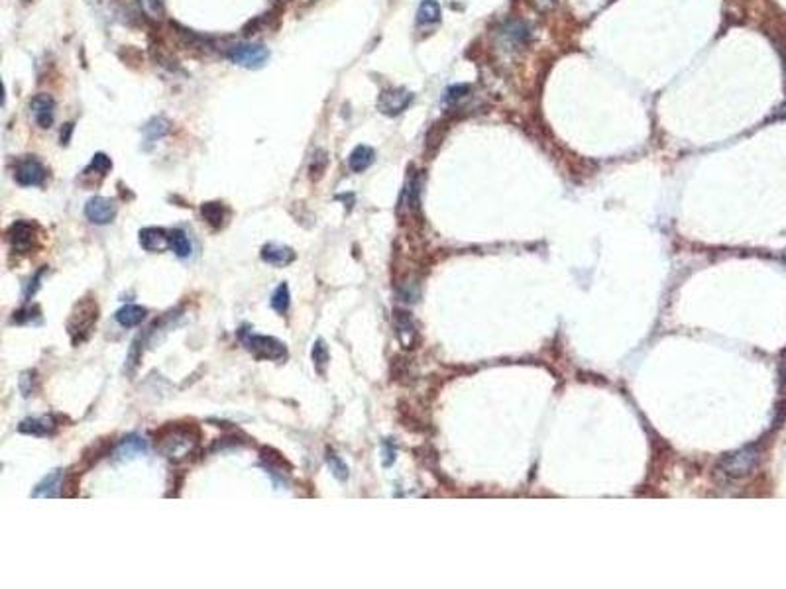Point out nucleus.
Returning a JSON list of instances; mask_svg holds the SVG:
<instances>
[{
  "label": "nucleus",
  "mask_w": 786,
  "mask_h": 589,
  "mask_svg": "<svg viewBox=\"0 0 786 589\" xmlns=\"http://www.w3.org/2000/svg\"><path fill=\"white\" fill-rule=\"evenodd\" d=\"M156 436V446H160L161 452L169 460H183L191 454V448L201 438V430L197 425H181V423H169L160 430L154 432Z\"/></svg>",
  "instance_id": "f257e3e1"
},
{
  "label": "nucleus",
  "mask_w": 786,
  "mask_h": 589,
  "mask_svg": "<svg viewBox=\"0 0 786 589\" xmlns=\"http://www.w3.org/2000/svg\"><path fill=\"white\" fill-rule=\"evenodd\" d=\"M99 316H101V309L93 297L79 299V303L73 307L71 316L67 321V334L73 346H81L83 342L91 338L95 326L99 323Z\"/></svg>",
  "instance_id": "f03ea898"
},
{
  "label": "nucleus",
  "mask_w": 786,
  "mask_h": 589,
  "mask_svg": "<svg viewBox=\"0 0 786 589\" xmlns=\"http://www.w3.org/2000/svg\"><path fill=\"white\" fill-rule=\"evenodd\" d=\"M240 340L246 346V350L256 360H270V362H281L287 358V348L281 340L274 336H262V334H252L246 330H240Z\"/></svg>",
  "instance_id": "7ed1b4c3"
},
{
  "label": "nucleus",
  "mask_w": 786,
  "mask_h": 589,
  "mask_svg": "<svg viewBox=\"0 0 786 589\" xmlns=\"http://www.w3.org/2000/svg\"><path fill=\"white\" fill-rule=\"evenodd\" d=\"M759 462V450L755 446H745L737 452H731L728 456L722 458L717 473L724 475L726 479H741L749 475Z\"/></svg>",
  "instance_id": "20e7f679"
},
{
  "label": "nucleus",
  "mask_w": 786,
  "mask_h": 589,
  "mask_svg": "<svg viewBox=\"0 0 786 589\" xmlns=\"http://www.w3.org/2000/svg\"><path fill=\"white\" fill-rule=\"evenodd\" d=\"M6 240L12 246L16 253H28L36 246L38 240V226L29 221H16L6 230Z\"/></svg>",
  "instance_id": "39448f33"
},
{
  "label": "nucleus",
  "mask_w": 786,
  "mask_h": 589,
  "mask_svg": "<svg viewBox=\"0 0 786 589\" xmlns=\"http://www.w3.org/2000/svg\"><path fill=\"white\" fill-rule=\"evenodd\" d=\"M226 55L230 58L233 63L240 65V67L258 69L270 59V51L262 44H238L233 45Z\"/></svg>",
  "instance_id": "423d86ee"
},
{
  "label": "nucleus",
  "mask_w": 786,
  "mask_h": 589,
  "mask_svg": "<svg viewBox=\"0 0 786 589\" xmlns=\"http://www.w3.org/2000/svg\"><path fill=\"white\" fill-rule=\"evenodd\" d=\"M47 177V169L36 155H26L18 160L14 167V179L22 187H40Z\"/></svg>",
  "instance_id": "0eeeda50"
},
{
  "label": "nucleus",
  "mask_w": 786,
  "mask_h": 589,
  "mask_svg": "<svg viewBox=\"0 0 786 589\" xmlns=\"http://www.w3.org/2000/svg\"><path fill=\"white\" fill-rule=\"evenodd\" d=\"M413 103V92L403 87L385 88L381 90L378 99V110L385 116H397L401 114L409 104Z\"/></svg>",
  "instance_id": "6e6552de"
},
{
  "label": "nucleus",
  "mask_w": 786,
  "mask_h": 589,
  "mask_svg": "<svg viewBox=\"0 0 786 589\" xmlns=\"http://www.w3.org/2000/svg\"><path fill=\"white\" fill-rule=\"evenodd\" d=\"M260 458H262L263 468L274 477V481L287 486V473L293 470L291 462H287V458L272 446H263L260 450Z\"/></svg>",
  "instance_id": "1a4fd4ad"
},
{
  "label": "nucleus",
  "mask_w": 786,
  "mask_h": 589,
  "mask_svg": "<svg viewBox=\"0 0 786 589\" xmlns=\"http://www.w3.org/2000/svg\"><path fill=\"white\" fill-rule=\"evenodd\" d=\"M118 205L115 199H106V197H93L88 199L87 205H85V216L93 224H110V222L117 218Z\"/></svg>",
  "instance_id": "9d476101"
},
{
  "label": "nucleus",
  "mask_w": 786,
  "mask_h": 589,
  "mask_svg": "<svg viewBox=\"0 0 786 589\" xmlns=\"http://www.w3.org/2000/svg\"><path fill=\"white\" fill-rule=\"evenodd\" d=\"M29 110L40 128H51L56 118V101L49 95H36L29 103Z\"/></svg>",
  "instance_id": "9b49d317"
},
{
  "label": "nucleus",
  "mask_w": 786,
  "mask_h": 589,
  "mask_svg": "<svg viewBox=\"0 0 786 589\" xmlns=\"http://www.w3.org/2000/svg\"><path fill=\"white\" fill-rule=\"evenodd\" d=\"M147 452V442L138 436V434H128L124 436L122 440L118 442L117 450H115V460L117 462H128L134 458L142 456Z\"/></svg>",
  "instance_id": "f8f14e48"
},
{
  "label": "nucleus",
  "mask_w": 786,
  "mask_h": 589,
  "mask_svg": "<svg viewBox=\"0 0 786 589\" xmlns=\"http://www.w3.org/2000/svg\"><path fill=\"white\" fill-rule=\"evenodd\" d=\"M18 430L22 434H34V436H53L58 430V421L53 416H36V418H26L18 425Z\"/></svg>",
  "instance_id": "ddd939ff"
},
{
  "label": "nucleus",
  "mask_w": 786,
  "mask_h": 589,
  "mask_svg": "<svg viewBox=\"0 0 786 589\" xmlns=\"http://www.w3.org/2000/svg\"><path fill=\"white\" fill-rule=\"evenodd\" d=\"M140 246L146 251H152V253L163 251L169 246V232H165L163 228H156V226L142 228L140 230Z\"/></svg>",
  "instance_id": "4468645a"
},
{
  "label": "nucleus",
  "mask_w": 786,
  "mask_h": 589,
  "mask_svg": "<svg viewBox=\"0 0 786 589\" xmlns=\"http://www.w3.org/2000/svg\"><path fill=\"white\" fill-rule=\"evenodd\" d=\"M262 260L265 264L277 265V267H285L295 262V251L289 246H281V244H265L260 251Z\"/></svg>",
  "instance_id": "2eb2a0df"
},
{
  "label": "nucleus",
  "mask_w": 786,
  "mask_h": 589,
  "mask_svg": "<svg viewBox=\"0 0 786 589\" xmlns=\"http://www.w3.org/2000/svg\"><path fill=\"white\" fill-rule=\"evenodd\" d=\"M63 471L53 470L51 473H47L44 479L36 486V489L32 491V497L38 499V497H58L61 495V489H63Z\"/></svg>",
  "instance_id": "dca6fc26"
},
{
  "label": "nucleus",
  "mask_w": 786,
  "mask_h": 589,
  "mask_svg": "<svg viewBox=\"0 0 786 589\" xmlns=\"http://www.w3.org/2000/svg\"><path fill=\"white\" fill-rule=\"evenodd\" d=\"M393 321H395L397 336H399V340H401V344H403L405 348H411L413 338H415V334H417V330H415V324H413L411 314H409V312H405V310H395V314H393Z\"/></svg>",
  "instance_id": "f3484780"
},
{
  "label": "nucleus",
  "mask_w": 786,
  "mask_h": 589,
  "mask_svg": "<svg viewBox=\"0 0 786 589\" xmlns=\"http://www.w3.org/2000/svg\"><path fill=\"white\" fill-rule=\"evenodd\" d=\"M146 314L147 309L140 307V305H124L122 309L117 310L115 318H117V323L120 324L122 328H134V326L144 323Z\"/></svg>",
  "instance_id": "a211bd4d"
},
{
  "label": "nucleus",
  "mask_w": 786,
  "mask_h": 589,
  "mask_svg": "<svg viewBox=\"0 0 786 589\" xmlns=\"http://www.w3.org/2000/svg\"><path fill=\"white\" fill-rule=\"evenodd\" d=\"M110 450H112V438H102V440H99L97 444H91L87 450L83 452V460H81V468L83 470H88V468H93L101 458L108 456L110 454Z\"/></svg>",
  "instance_id": "6ab92c4d"
},
{
  "label": "nucleus",
  "mask_w": 786,
  "mask_h": 589,
  "mask_svg": "<svg viewBox=\"0 0 786 589\" xmlns=\"http://www.w3.org/2000/svg\"><path fill=\"white\" fill-rule=\"evenodd\" d=\"M376 160V151L370 146H356L352 149L348 158V167L354 173H362L366 171L372 163Z\"/></svg>",
  "instance_id": "aec40b11"
},
{
  "label": "nucleus",
  "mask_w": 786,
  "mask_h": 589,
  "mask_svg": "<svg viewBox=\"0 0 786 589\" xmlns=\"http://www.w3.org/2000/svg\"><path fill=\"white\" fill-rule=\"evenodd\" d=\"M201 214H203V218L206 221V224H209L211 228L219 230V228L224 226L226 214H228V212H226V206L222 205V203L213 201V203H204V205L201 206Z\"/></svg>",
  "instance_id": "412c9836"
},
{
  "label": "nucleus",
  "mask_w": 786,
  "mask_h": 589,
  "mask_svg": "<svg viewBox=\"0 0 786 589\" xmlns=\"http://www.w3.org/2000/svg\"><path fill=\"white\" fill-rule=\"evenodd\" d=\"M169 248L175 251L177 258H189L191 250H193L187 234L183 230H179V228H175V230L169 232Z\"/></svg>",
  "instance_id": "4be33fe9"
},
{
  "label": "nucleus",
  "mask_w": 786,
  "mask_h": 589,
  "mask_svg": "<svg viewBox=\"0 0 786 589\" xmlns=\"http://www.w3.org/2000/svg\"><path fill=\"white\" fill-rule=\"evenodd\" d=\"M440 6L437 0H422L419 10H417V22L419 24H437L440 20Z\"/></svg>",
  "instance_id": "5701e85b"
},
{
  "label": "nucleus",
  "mask_w": 786,
  "mask_h": 589,
  "mask_svg": "<svg viewBox=\"0 0 786 589\" xmlns=\"http://www.w3.org/2000/svg\"><path fill=\"white\" fill-rule=\"evenodd\" d=\"M311 358H313V366H315V369L319 371L320 375H324V373H326V366L331 364V353H329V348H326L324 340L319 338L315 344H313Z\"/></svg>",
  "instance_id": "b1692460"
},
{
  "label": "nucleus",
  "mask_w": 786,
  "mask_h": 589,
  "mask_svg": "<svg viewBox=\"0 0 786 589\" xmlns=\"http://www.w3.org/2000/svg\"><path fill=\"white\" fill-rule=\"evenodd\" d=\"M272 309L276 310V312H279V314H285L287 310H289V305H291V293H289V285L287 283H279L277 285V289L274 291V294H272Z\"/></svg>",
  "instance_id": "393cba45"
},
{
  "label": "nucleus",
  "mask_w": 786,
  "mask_h": 589,
  "mask_svg": "<svg viewBox=\"0 0 786 589\" xmlns=\"http://www.w3.org/2000/svg\"><path fill=\"white\" fill-rule=\"evenodd\" d=\"M326 167H329V155L324 149H317L313 153V160L309 163V177L313 181H320L322 175L326 173Z\"/></svg>",
  "instance_id": "a878e982"
},
{
  "label": "nucleus",
  "mask_w": 786,
  "mask_h": 589,
  "mask_svg": "<svg viewBox=\"0 0 786 589\" xmlns=\"http://www.w3.org/2000/svg\"><path fill=\"white\" fill-rule=\"evenodd\" d=\"M18 387H20V393H22V397L28 399V397H32V395H36V391L40 389L38 371H36V369H28V371H24V373L20 375Z\"/></svg>",
  "instance_id": "bb28decb"
},
{
  "label": "nucleus",
  "mask_w": 786,
  "mask_h": 589,
  "mask_svg": "<svg viewBox=\"0 0 786 589\" xmlns=\"http://www.w3.org/2000/svg\"><path fill=\"white\" fill-rule=\"evenodd\" d=\"M326 464H329V468H331V471H333V475H335L338 481H346L348 479V466L340 460V458L336 456L333 450H326Z\"/></svg>",
  "instance_id": "cd10ccee"
},
{
  "label": "nucleus",
  "mask_w": 786,
  "mask_h": 589,
  "mask_svg": "<svg viewBox=\"0 0 786 589\" xmlns=\"http://www.w3.org/2000/svg\"><path fill=\"white\" fill-rule=\"evenodd\" d=\"M468 92H470V85H454V87H451L444 92L442 103L446 104V106H456L462 99H466Z\"/></svg>",
  "instance_id": "c85d7f7f"
},
{
  "label": "nucleus",
  "mask_w": 786,
  "mask_h": 589,
  "mask_svg": "<svg viewBox=\"0 0 786 589\" xmlns=\"http://www.w3.org/2000/svg\"><path fill=\"white\" fill-rule=\"evenodd\" d=\"M112 169V162H110V158L106 155V153H95L93 155V160H91V165H88L87 171H97L99 175L104 177L108 171Z\"/></svg>",
  "instance_id": "c756f323"
},
{
  "label": "nucleus",
  "mask_w": 786,
  "mask_h": 589,
  "mask_svg": "<svg viewBox=\"0 0 786 589\" xmlns=\"http://www.w3.org/2000/svg\"><path fill=\"white\" fill-rule=\"evenodd\" d=\"M167 130H169V126H167V122H165V120H161V118L152 120L146 128H144V132L147 134V138H150V140H158V138H161L163 134H167Z\"/></svg>",
  "instance_id": "7c9ffc66"
},
{
  "label": "nucleus",
  "mask_w": 786,
  "mask_h": 589,
  "mask_svg": "<svg viewBox=\"0 0 786 589\" xmlns=\"http://www.w3.org/2000/svg\"><path fill=\"white\" fill-rule=\"evenodd\" d=\"M140 6L147 18H161L163 16V4L161 0H140Z\"/></svg>",
  "instance_id": "2f4dec72"
},
{
  "label": "nucleus",
  "mask_w": 786,
  "mask_h": 589,
  "mask_svg": "<svg viewBox=\"0 0 786 589\" xmlns=\"http://www.w3.org/2000/svg\"><path fill=\"white\" fill-rule=\"evenodd\" d=\"M45 269H47V267H42V269H40V271H38V273L34 275V279H29L28 289H26V293H24V299H26V301H29V299H32V297L36 294V291H38V287H40V279H42V275H44V273H45Z\"/></svg>",
  "instance_id": "473e14b6"
},
{
  "label": "nucleus",
  "mask_w": 786,
  "mask_h": 589,
  "mask_svg": "<svg viewBox=\"0 0 786 589\" xmlns=\"http://www.w3.org/2000/svg\"><path fill=\"white\" fill-rule=\"evenodd\" d=\"M242 442L238 440V438H219V440L215 442L213 446H211V452H215V450H222V448H234V446H240Z\"/></svg>",
  "instance_id": "72a5a7b5"
},
{
  "label": "nucleus",
  "mask_w": 786,
  "mask_h": 589,
  "mask_svg": "<svg viewBox=\"0 0 786 589\" xmlns=\"http://www.w3.org/2000/svg\"><path fill=\"white\" fill-rule=\"evenodd\" d=\"M383 466L385 468H390L393 462H395V450L392 448V442H385L383 444Z\"/></svg>",
  "instance_id": "f704fd0d"
},
{
  "label": "nucleus",
  "mask_w": 786,
  "mask_h": 589,
  "mask_svg": "<svg viewBox=\"0 0 786 589\" xmlns=\"http://www.w3.org/2000/svg\"><path fill=\"white\" fill-rule=\"evenodd\" d=\"M531 2L535 4V8L540 10V12H547V10H551L554 6V0H531Z\"/></svg>",
  "instance_id": "c9c22d12"
},
{
  "label": "nucleus",
  "mask_w": 786,
  "mask_h": 589,
  "mask_svg": "<svg viewBox=\"0 0 786 589\" xmlns=\"http://www.w3.org/2000/svg\"><path fill=\"white\" fill-rule=\"evenodd\" d=\"M71 132H73V124L69 122V124H65V130H61V144H63V146H67V144H69Z\"/></svg>",
  "instance_id": "e433bc0d"
}]
</instances>
